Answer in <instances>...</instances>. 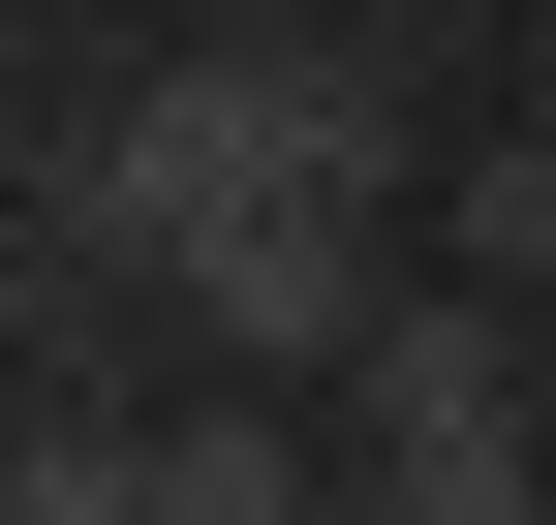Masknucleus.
<instances>
[{
  "label": "nucleus",
  "mask_w": 556,
  "mask_h": 525,
  "mask_svg": "<svg viewBox=\"0 0 556 525\" xmlns=\"http://www.w3.org/2000/svg\"><path fill=\"white\" fill-rule=\"evenodd\" d=\"M248 217H402V62L340 31V0H248V31H186L155 93H93L31 155V247H93L124 309L217 279Z\"/></svg>",
  "instance_id": "obj_1"
},
{
  "label": "nucleus",
  "mask_w": 556,
  "mask_h": 525,
  "mask_svg": "<svg viewBox=\"0 0 556 525\" xmlns=\"http://www.w3.org/2000/svg\"><path fill=\"white\" fill-rule=\"evenodd\" d=\"M340 464H371V525H526L556 495V309H433L402 279V341L340 371Z\"/></svg>",
  "instance_id": "obj_2"
},
{
  "label": "nucleus",
  "mask_w": 556,
  "mask_h": 525,
  "mask_svg": "<svg viewBox=\"0 0 556 525\" xmlns=\"http://www.w3.org/2000/svg\"><path fill=\"white\" fill-rule=\"evenodd\" d=\"M155 525H340V402H155Z\"/></svg>",
  "instance_id": "obj_3"
},
{
  "label": "nucleus",
  "mask_w": 556,
  "mask_h": 525,
  "mask_svg": "<svg viewBox=\"0 0 556 525\" xmlns=\"http://www.w3.org/2000/svg\"><path fill=\"white\" fill-rule=\"evenodd\" d=\"M433 247H464V309H556V124H495V155L433 185Z\"/></svg>",
  "instance_id": "obj_4"
},
{
  "label": "nucleus",
  "mask_w": 556,
  "mask_h": 525,
  "mask_svg": "<svg viewBox=\"0 0 556 525\" xmlns=\"http://www.w3.org/2000/svg\"><path fill=\"white\" fill-rule=\"evenodd\" d=\"M0 525H155V433H124V402H31V464H0Z\"/></svg>",
  "instance_id": "obj_5"
}]
</instances>
